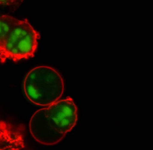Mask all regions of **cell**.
<instances>
[{
	"instance_id": "1",
	"label": "cell",
	"mask_w": 153,
	"mask_h": 150,
	"mask_svg": "<svg viewBox=\"0 0 153 150\" xmlns=\"http://www.w3.org/2000/svg\"><path fill=\"white\" fill-rule=\"evenodd\" d=\"M49 105L33 114L29 127L36 140L50 145L56 144L63 138L74 126L78 117L77 107L70 97Z\"/></svg>"
},
{
	"instance_id": "2",
	"label": "cell",
	"mask_w": 153,
	"mask_h": 150,
	"mask_svg": "<svg viewBox=\"0 0 153 150\" xmlns=\"http://www.w3.org/2000/svg\"><path fill=\"white\" fill-rule=\"evenodd\" d=\"M25 94L28 99L38 105L46 106L56 102L64 90L63 79L55 70L47 66L32 69L24 81Z\"/></svg>"
},
{
	"instance_id": "3",
	"label": "cell",
	"mask_w": 153,
	"mask_h": 150,
	"mask_svg": "<svg viewBox=\"0 0 153 150\" xmlns=\"http://www.w3.org/2000/svg\"><path fill=\"white\" fill-rule=\"evenodd\" d=\"M40 35L27 21L19 20L12 27L0 49L1 61H14L33 57Z\"/></svg>"
},
{
	"instance_id": "4",
	"label": "cell",
	"mask_w": 153,
	"mask_h": 150,
	"mask_svg": "<svg viewBox=\"0 0 153 150\" xmlns=\"http://www.w3.org/2000/svg\"><path fill=\"white\" fill-rule=\"evenodd\" d=\"M25 126L22 124L15 129L10 124L0 121V150H21L25 148Z\"/></svg>"
},
{
	"instance_id": "5",
	"label": "cell",
	"mask_w": 153,
	"mask_h": 150,
	"mask_svg": "<svg viewBox=\"0 0 153 150\" xmlns=\"http://www.w3.org/2000/svg\"><path fill=\"white\" fill-rule=\"evenodd\" d=\"M19 20L9 15H4L0 16V49L10 30Z\"/></svg>"
},
{
	"instance_id": "6",
	"label": "cell",
	"mask_w": 153,
	"mask_h": 150,
	"mask_svg": "<svg viewBox=\"0 0 153 150\" xmlns=\"http://www.w3.org/2000/svg\"><path fill=\"white\" fill-rule=\"evenodd\" d=\"M24 0H0V6L14 7L19 6Z\"/></svg>"
}]
</instances>
